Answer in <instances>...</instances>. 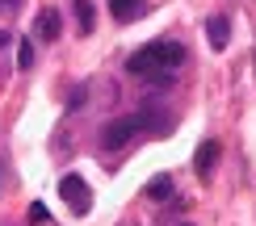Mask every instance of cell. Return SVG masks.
<instances>
[{
  "mask_svg": "<svg viewBox=\"0 0 256 226\" xmlns=\"http://www.w3.org/2000/svg\"><path fill=\"white\" fill-rule=\"evenodd\" d=\"M180 63H185V46L180 42H147V46H138L126 59V75H160L168 67H180Z\"/></svg>",
  "mask_w": 256,
  "mask_h": 226,
  "instance_id": "cell-1",
  "label": "cell"
},
{
  "mask_svg": "<svg viewBox=\"0 0 256 226\" xmlns=\"http://www.w3.org/2000/svg\"><path fill=\"white\" fill-rule=\"evenodd\" d=\"M156 113H134V117H114L110 126H105L101 130V147L105 151H122L126 143H130V138L138 134V130H156Z\"/></svg>",
  "mask_w": 256,
  "mask_h": 226,
  "instance_id": "cell-2",
  "label": "cell"
},
{
  "mask_svg": "<svg viewBox=\"0 0 256 226\" xmlns=\"http://www.w3.org/2000/svg\"><path fill=\"white\" fill-rule=\"evenodd\" d=\"M59 197L68 201L76 214H88L92 210V189H88V180H84V176H76V172L59 176Z\"/></svg>",
  "mask_w": 256,
  "mask_h": 226,
  "instance_id": "cell-3",
  "label": "cell"
},
{
  "mask_svg": "<svg viewBox=\"0 0 256 226\" xmlns=\"http://www.w3.org/2000/svg\"><path fill=\"white\" fill-rule=\"evenodd\" d=\"M218 155H222V147L214 143V138H206V143L198 147V159H194V168H198V176H210L218 164Z\"/></svg>",
  "mask_w": 256,
  "mask_h": 226,
  "instance_id": "cell-4",
  "label": "cell"
},
{
  "mask_svg": "<svg viewBox=\"0 0 256 226\" xmlns=\"http://www.w3.org/2000/svg\"><path fill=\"white\" fill-rule=\"evenodd\" d=\"M59 29H63L59 8H42V13H38V34L46 38V42H59Z\"/></svg>",
  "mask_w": 256,
  "mask_h": 226,
  "instance_id": "cell-5",
  "label": "cell"
},
{
  "mask_svg": "<svg viewBox=\"0 0 256 226\" xmlns=\"http://www.w3.org/2000/svg\"><path fill=\"white\" fill-rule=\"evenodd\" d=\"M206 38H210V46H214V50H227V38H231L227 17H210L206 21Z\"/></svg>",
  "mask_w": 256,
  "mask_h": 226,
  "instance_id": "cell-6",
  "label": "cell"
},
{
  "mask_svg": "<svg viewBox=\"0 0 256 226\" xmlns=\"http://www.w3.org/2000/svg\"><path fill=\"white\" fill-rule=\"evenodd\" d=\"M110 8H114V17H118V21H138V17L147 13L143 0H110Z\"/></svg>",
  "mask_w": 256,
  "mask_h": 226,
  "instance_id": "cell-7",
  "label": "cell"
},
{
  "mask_svg": "<svg viewBox=\"0 0 256 226\" xmlns=\"http://www.w3.org/2000/svg\"><path fill=\"white\" fill-rule=\"evenodd\" d=\"M72 8H76V25H80V34H92V4H88V0H72Z\"/></svg>",
  "mask_w": 256,
  "mask_h": 226,
  "instance_id": "cell-8",
  "label": "cell"
},
{
  "mask_svg": "<svg viewBox=\"0 0 256 226\" xmlns=\"http://www.w3.org/2000/svg\"><path fill=\"white\" fill-rule=\"evenodd\" d=\"M147 197H152V201H164V197H172V180H168V176H156L152 185H147Z\"/></svg>",
  "mask_w": 256,
  "mask_h": 226,
  "instance_id": "cell-9",
  "label": "cell"
},
{
  "mask_svg": "<svg viewBox=\"0 0 256 226\" xmlns=\"http://www.w3.org/2000/svg\"><path fill=\"white\" fill-rule=\"evenodd\" d=\"M17 63H21V67H30V63H34V46H30V42H21V50H17Z\"/></svg>",
  "mask_w": 256,
  "mask_h": 226,
  "instance_id": "cell-10",
  "label": "cell"
},
{
  "mask_svg": "<svg viewBox=\"0 0 256 226\" xmlns=\"http://www.w3.org/2000/svg\"><path fill=\"white\" fill-rule=\"evenodd\" d=\"M30 218H34V222H46L50 214H46V206H42V201H34V206H30Z\"/></svg>",
  "mask_w": 256,
  "mask_h": 226,
  "instance_id": "cell-11",
  "label": "cell"
},
{
  "mask_svg": "<svg viewBox=\"0 0 256 226\" xmlns=\"http://www.w3.org/2000/svg\"><path fill=\"white\" fill-rule=\"evenodd\" d=\"M21 4H26V0H0V13H17Z\"/></svg>",
  "mask_w": 256,
  "mask_h": 226,
  "instance_id": "cell-12",
  "label": "cell"
},
{
  "mask_svg": "<svg viewBox=\"0 0 256 226\" xmlns=\"http://www.w3.org/2000/svg\"><path fill=\"white\" fill-rule=\"evenodd\" d=\"M4 42H8V34H4V29H0V50H4Z\"/></svg>",
  "mask_w": 256,
  "mask_h": 226,
  "instance_id": "cell-13",
  "label": "cell"
},
{
  "mask_svg": "<svg viewBox=\"0 0 256 226\" xmlns=\"http://www.w3.org/2000/svg\"><path fill=\"white\" fill-rule=\"evenodd\" d=\"M252 67H256V55H252Z\"/></svg>",
  "mask_w": 256,
  "mask_h": 226,
  "instance_id": "cell-14",
  "label": "cell"
},
{
  "mask_svg": "<svg viewBox=\"0 0 256 226\" xmlns=\"http://www.w3.org/2000/svg\"><path fill=\"white\" fill-rule=\"evenodd\" d=\"M180 226H189V222H180Z\"/></svg>",
  "mask_w": 256,
  "mask_h": 226,
  "instance_id": "cell-15",
  "label": "cell"
}]
</instances>
